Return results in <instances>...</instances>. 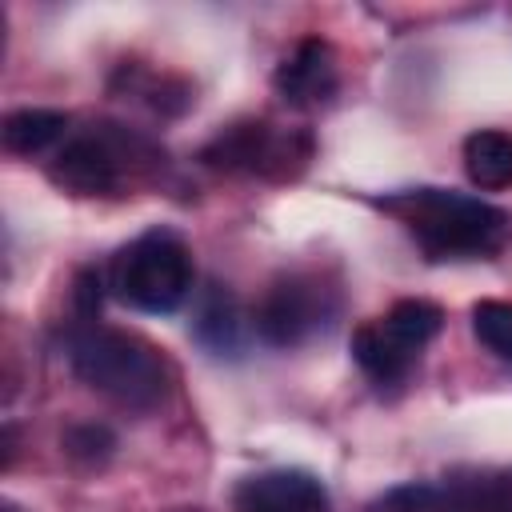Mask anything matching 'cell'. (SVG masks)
<instances>
[{
	"label": "cell",
	"mask_w": 512,
	"mask_h": 512,
	"mask_svg": "<svg viewBox=\"0 0 512 512\" xmlns=\"http://www.w3.org/2000/svg\"><path fill=\"white\" fill-rule=\"evenodd\" d=\"M68 364L76 380L132 412L164 404L172 388V368L148 340L104 324H80L68 336Z\"/></svg>",
	"instance_id": "6da1fadb"
},
{
	"label": "cell",
	"mask_w": 512,
	"mask_h": 512,
	"mask_svg": "<svg viewBox=\"0 0 512 512\" xmlns=\"http://www.w3.org/2000/svg\"><path fill=\"white\" fill-rule=\"evenodd\" d=\"M376 204L400 216L432 260L484 256L500 248L508 228V216L496 204L464 192H444V188H408L396 196H380Z\"/></svg>",
	"instance_id": "7a4b0ae2"
},
{
	"label": "cell",
	"mask_w": 512,
	"mask_h": 512,
	"mask_svg": "<svg viewBox=\"0 0 512 512\" xmlns=\"http://www.w3.org/2000/svg\"><path fill=\"white\" fill-rule=\"evenodd\" d=\"M108 288L136 312L168 316L192 292V252L172 228H148L112 256Z\"/></svg>",
	"instance_id": "3957f363"
},
{
	"label": "cell",
	"mask_w": 512,
	"mask_h": 512,
	"mask_svg": "<svg viewBox=\"0 0 512 512\" xmlns=\"http://www.w3.org/2000/svg\"><path fill=\"white\" fill-rule=\"evenodd\" d=\"M332 316L328 292L300 272H288L280 280L268 284V292L260 296L256 312H252V332L256 340H264L268 348H296L304 340H312Z\"/></svg>",
	"instance_id": "277c9868"
},
{
	"label": "cell",
	"mask_w": 512,
	"mask_h": 512,
	"mask_svg": "<svg viewBox=\"0 0 512 512\" xmlns=\"http://www.w3.org/2000/svg\"><path fill=\"white\" fill-rule=\"evenodd\" d=\"M236 512H328V488L304 468H268L240 480Z\"/></svg>",
	"instance_id": "5b68a950"
},
{
	"label": "cell",
	"mask_w": 512,
	"mask_h": 512,
	"mask_svg": "<svg viewBox=\"0 0 512 512\" xmlns=\"http://www.w3.org/2000/svg\"><path fill=\"white\" fill-rule=\"evenodd\" d=\"M48 180L72 196H108L120 184V156L104 136H76L52 156Z\"/></svg>",
	"instance_id": "8992f818"
},
{
	"label": "cell",
	"mask_w": 512,
	"mask_h": 512,
	"mask_svg": "<svg viewBox=\"0 0 512 512\" xmlns=\"http://www.w3.org/2000/svg\"><path fill=\"white\" fill-rule=\"evenodd\" d=\"M192 340L216 356V360H236L248 344V320L240 300L224 288V284H208L196 296V312H192Z\"/></svg>",
	"instance_id": "52a82bcc"
},
{
	"label": "cell",
	"mask_w": 512,
	"mask_h": 512,
	"mask_svg": "<svg viewBox=\"0 0 512 512\" xmlns=\"http://www.w3.org/2000/svg\"><path fill=\"white\" fill-rule=\"evenodd\" d=\"M272 84H276V92H280L288 104H296V108L328 100L332 88H336V64H332L328 40L304 36V40L292 48V56L280 60Z\"/></svg>",
	"instance_id": "ba28073f"
},
{
	"label": "cell",
	"mask_w": 512,
	"mask_h": 512,
	"mask_svg": "<svg viewBox=\"0 0 512 512\" xmlns=\"http://www.w3.org/2000/svg\"><path fill=\"white\" fill-rule=\"evenodd\" d=\"M288 152L284 140L272 136V128L264 120H244V124H232L224 128L212 144H204L200 160L212 164V168H248V172H272V164Z\"/></svg>",
	"instance_id": "9c48e42d"
},
{
	"label": "cell",
	"mask_w": 512,
	"mask_h": 512,
	"mask_svg": "<svg viewBox=\"0 0 512 512\" xmlns=\"http://www.w3.org/2000/svg\"><path fill=\"white\" fill-rule=\"evenodd\" d=\"M352 360L360 364V372L376 384H396L412 372L416 364V348H408L404 340H396L384 320H368L352 332Z\"/></svg>",
	"instance_id": "30bf717a"
},
{
	"label": "cell",
	"mask_w": 512,
	"mask_h": 512,
	"mask_svg": "<svg viewBox=\"0 0 512 512\" xmlns=\"http://www.w3.org/2000/svg\"><path fill=\"white\" fill-rule=\"evenodd\" d=\"M464 172L476 188L496 192L512 184V136L500 128H480L464 140Z\"/></svg>",
	"instance_id": "8fae6325"
},
{
	"label": "cell",
	"mask_w": 512,
	"mask_h": 512,
	"mask_svg": "<svg viewBox=\"0 0 512 512\" xmlns=\"http://www.w3.org/2000/svg\"><path fill=\"white\" fill-rule=\"evenodd\" d=\"M68 128V112L60 108H16L0 124V140L16 156H36L48 144H56Z\"/></svg>",
	"instance_id": "7c38bea8"
},
{
	"label": "cell",
	"mask_w": 512,
	"mask_h": 512,
	"mask_svg": "<svg viewBox=\"0 0 512 512\" xmlns=\"http://www.w3.org/2000/svg\"><path fill=\"white\" fill-rule=\"evenodd\" d=\"M444 492L460 512H512V472H464Z\"/></svg>",
	"instance_id": "4fadbf2b"
},
{
	"label": "cell",
	"mask_w": 512,
	"mask_h": 512,
	"mask_svg": "<svg viewBox=\"0 0 512 512\" xmlns=\"http://www.w3.org/2000/svg\"><path fill=\"white\" fill-rule=\"evenodd\" d=\"M384 328H388L396 340H404L408 348L420 352L432 336H440V328H444V312H440V304H432V300L408 296V300H396V304L388 308Z\"/></svg>",
	"instance_id": "5bb4252c"
},
{
	"label": "cell",
	"mask_w": 512,
	"mask_h": 512,
	"mask_svg": "<svg viewBox=\"0 0 512 512\" xmlns=\"http://www.w3.org/2000/svg\"><path fill=\"white\" fill-rule=\"evenodd\" d=\"M60 448L76 468H104L116 452V432L108 424H96V420L72 424V428H64Z\"/></svg>",
	"instance_id": "9a60e30c"
},
{
	"label": "cell",
	"mask_w": 512,
	"mask_h": 512,
	"mask_svg": "<svg viewBox=\"0 0 512 512\" xmlns=\"http://www.w3.org/2000/svg\"><path fill=\"white\" fill-rule=\"evenodd\" d=\"M472 332L488 352H496L500 360H512V304L508 300H476Z\"/></svg>",
	"instance_id": "2e32d148"
},
{
	"label": "cell",
	"mask_w": 512,
	"mask_h": 512,
	"mask_svg": "<svg viewBox=\"0 0 512 512\" xmlns=\"http://www.w3.org/2000/svg\"><path fill=\"white\" fill-rule=\"evenodd\" d=\"M372 512H460V508L452 504L448 492L432 484H404V488H392L384 500H376Z\"/></svg>",
	"instance_id": "e0dca14e"
},
{
	"label": "cell",
	"mask_w": 512,
	"mask_h": 512,
	"mask_svg": "<svg viewBox=\"0 0 512 512\" xmlns=\"http://www.w3.org/2000/svg\"><path fill=\"white\" fill-rule=\"evenodd\" d=\"M100 300H104V276L96 268H80L72 280V308L80 324H92L100 316Z\"/></svg>",
	"instance_id": "ac0fdd59"
},
{
	"label": "cell",
	"mask_w": 512,
	"mask_h": 512,
	"mask_svg": "<svg viewBox=\"0 0 512 512\" xmlns=\"http://www.w3.org/2000/svg\"><path fill=\"white\" fill-rule=\"evenodd\" d=\"M4 512H24V508H16V504H12V500H8V504H4Z\"/></svg>",
	"instance_id": "d6986e66"
}]
</instances>
